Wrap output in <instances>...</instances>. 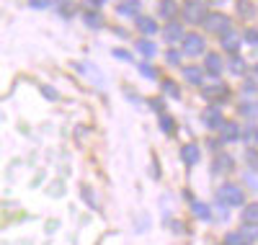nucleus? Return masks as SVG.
I'll list each match as a JSON object with an SVG mask.
<instances>
[{
    "label": "nucleus",
    "mask_w": 258,
    "mask_h": 245,
    "mask_svg": "<svg viewBox=\"0 0 258 245\" xmlns=\"http://www.w3.org/2000/svg\"><path fill=\"white\" fill-rule=\"evenodd\" d=\"M235 8H238V16H243V18H253V13H255V6L250 0H238Z\"/></svg>",
    "instance_id": "a211bd4d"
},
{
    "label": "nucleus",
    "mask_w": 258,
    "mask_h": 245,
    "mask_svg": "<svg viewBox=\"0 0 258 245\" xmlns=\"http://www.w3.org/2000/svg\"><path fill=\"white\" fill-rule=\"evenodd\" d=\"M165 59H168L170 65H178V62H181V52H176V49H168Z\"/></svg>",
    "instance_id": "c756f323"
},
{
    "label": "nucleus",
    "mask_w": 258,
    "mask_h": 245,
    "mask_svg": "<svg viewBox=\"0 0 258 245\" xmlns=\"http://www.w3.org/2000/svg\"><path fill=\"white\" fill-rule=\"evenodd\" d=\"M191 209H194V214H197L199 219H209V209H207V204L194 202V204H191Z\"/></svg>",
    "instance_id": "393cba45"
},
{
    "label": "nucleus",
    "mask_w": 258,
    "mask_h": 245,
    "mask_svg": "<svg viewBox=\"0 0 258 245\" xmlns=\"http://www.w3.org/2000/svg\"><path fill=\"white\" fill-rule=\"evenodd\" d=\"M183 78H186L191 85H202V83H204V73H202L199 68H186V70H183Z\"/></svg>",
    "instance_id": "dca6fc26"
},
{
    "label": "nucleus",
    "mask_w": 258,
    "mask_h": 245,
    "mask_svg": "<svg viewBox=\"0 0 258 245\" xmlns=\"http://www.w3.org/2000/svg\"><path fill=\"white\" fill-rule=\"evenodd\" d=\"M220 137H222V142H235L240 137V127L235 121H222L220 124Z\"/></svg>",
    "instance_id": "6e6552de"
},
{
    "label": "nucleus",
    "mask_w": 258,
    "mask_h": 245,
    "mask_svg": "<svg viewBox=\"0 0 258 245\" xmlns=\"http://www.w3.org/2000/svg\"><path fill=\"white\" fill-rule=\"evenodd\" d=\"M150 106H153V111L163 114V98H153V101H150Z\"/></svg>",
    "instance_id": "72a5a7b5"
},
{
    "label": "nucleus",
    "mask_w": 258,
    "mask_h": 245,
    "mask_svg": "<svg viewBox=\"0 0 258 245\" xmlns=\"http://www.w3.org/2000/svg\"><path fill=\"white\" fill-rule=\"evenodd\" d=\"M29 6H31V8H47L49 0H29Z\"/></svg>",
    "instance_id": "f704fd0d"
},
{
    "label": "nucleus",
    "mask_w": 258,
    "mask_h": 245,
    "mask_svg": "<svg viewBox=\"0 0 258 245\" xmlns=\"http://www.w3.org/2000/svg\"><path fill=\"white\" fill-rule=\"evenodd\" d=\"M202 24L207 26V31H212V34H220V36H222L225 31H230L232 21H230L225 13H207Z\"/></svg>",
    "instance_id": "f03ea898"
},
{
    "label": "nucleus",
    "mask_w": 258,
    "mask_h": 245,
    "mask_svg": "<svg viewBox=\"0 0 258 245\" xmlns=\"http://www.w3.org/2000/svg\"><path fill=\"white\" fill-rule=\"evenodd\" d=\"M255 75H258V65H255Z\"/></svg>",
    "instance_id": "58836bf2"
},
{
    "label": "nucleus",
    "mask_w": 258,
    "mask_h": 245,
    "mask_svg": "<svg viewBox=\"0 0 258 245\" xmlns=\"http://www.w3.org/2000/svg\"><path fill=\"white\" fill-rule=\"evenodd\" d=\"M258 111V106H240V114H245V116H253Z\"/></svg>",
    "instance_id": "c9c22d12"
},
{
    "label": "nucleus",
    "mask_w": 258,
    "mask_h": 245,
    "mask_svg": "<svg viewBox=\"0 0 258 245\" xmlns=\"http://www.w3.org/2000/svg\"><path fill=\"white\" fill-rule=\"evenodd\" d=\"M202 121H204V127H209V129H220V124H222L225 119H222V111H220L217 106H209V108H204Z\"/></svg>",
    "instance_id": "0eeeda50"
},
{
    "label": "nucleus",
    "mask_w": 258,
    "mask_h": 245,
    "mask_svg": "<svg viewBox=\"0 0 258 245\" xmlns=\"http://www.w3.org/2000/svg\"><path fill=\"white\" fill-rule=\"evenodd\" d=\"M160 129H163V132H168V135H173V132H176V121L170 119V116H165V114H163V116H160Z\"/></svg>",
    "instance_id": "a878e982"
},
{
    "label": "nucleus",
    "mask_w": 258,
    "mask_h": 245,
    "mask_svg": "<svg viewBox=\"0 0 258 245\" xmlns=\"http://www.w3.org/2000/svg\"><path fill=\"white\" fill-rule=\"evenodd\" d=\"M181 158L186 165H197L199 163V147L197 145H183L181 147Z\"/></svg>",
    "instance_id": "f8f14e48"
},
{
    "label": "nucleus",
    "mask_w": 258,
    "mask_h": 245,
    "mask_svg": "<svg viewBox=\"0 0 258 245\" xmlns=\"http://www.w3.org/2000/svg\"><path fill=\"white\" fill-rule=\"evenodd\" d=\"M243 222H258V204H245L243 207Z\"/></svg>",
    "instance_id": "aec40b11"
},
{
    "label": "nucleus",
    "mask_w": 258,
    "mask_h": 245,
    "mask_svg": "<svg viewBox=\"0 0 258 245\" xmlns=\"http://www.w3.org/2000/svg\"><path fill=\"white\" fill-rule=\"evenodd\" d=\"M240 235H243V240H245L248 245L255 242V240H258V222H243Z\"/></svg>",
    "instance_id": "ddd939ff"
},
{
    "label": "nucleus",
    "mask_w": 258,
    "mask_h": 245,
    "mask_svg": "<svg viewBox=\"0 0 258 245\" xmlns=\"http://www.w3.org/2000/svg\"><path fill=\"white\" fill-rule=\"evenodd\" d=\"M204 70L212 75V78H217L220 73H222V57L220 54H207V62H204Z\"/></svg>",
    "instance_id": "9b49d317"
},
{
    "label": "nucleus",
    "mask_w": 258,
    "mask_h": 245,
    "mask_svg": "<svg viewBox=\"0 0 258 245\" xmlns=\"http://www.w3.org/2000/svg\"><path fill=\"white\" fill-rule=\"evenodd\" d=\"M217 202L225 204V207H240L245 202V194L238 183H225L217 189Z\"/></svg>",
    "instance_id": "f257e3e1"
},
{
    "label": "nucleus",
    "mask_w": 258,
    "mask_h": 245,
    "mask_svg": "<svg viewBox=\"0 0 258 245\" xmlns=\"http://www.w3.org/2000/svg\"><path fill=\"white\" fill-rule=\"evenodd\" d=\"M212 170H214V173H220V175H227V173H232V170H235V160H232V155H225V152H220L217 158H214V165H212Z\"/></svg>",
    "instance_id": "423d86ee"
},
{
    "label": "nucleus",
    "mask_w": 258,
    "mask_h": 245,
    "mask_svg": "<svg viewBox=\"0 0 258 245\" xmlns=\"http://www.w3.org/2000/svg\"><path fill=\"white\" fill-rule=\"evenodd\" d=\"M140 73L145 78H158V70L153 68V65H147V62H140Z\"/></svg>",
    "instance_id": "cd10ccee"
},
{
    "label": "nucleus",
    "mask_w": 258,
    "mask_h": 245,
    "mask_svg": "<svg viewBox=\"0 0 258 245\" xmlns=\"http://www.w3.org/2000/svg\"><path fill=\"white\" fill-rule=\"evenodd\" d=\"M163 91H165V96H170V98H178V96H181V88H178L173 80H163Z\"/></svg>",
    "instance_id": "4be33fe9"
},
{
    "label": "nucleus",
    "mask_w": 258,
    "mask_h": 245,
    "mask_svg": "<svg viewBox=\"0 0 258 245\" xmlns=\"http://www.w3.org/2000/svg\"><path fill=\"white\" fill-rule=\"evenodd\" d=\"M57 8H59V13H62V16H70V13H73V8H70L68 0H57Z\"/></svg>",
    "instance_id": "7c9ffc66"
},
{
    "label": "nucleus",
    "mask_w": 258,
    "mask_h": 245,
    "mask_svg": "<svg viewBox=\"0 0 258 245\" xmlns=\"http://www.w3.org/2000/svg\"><path fill=\"white\" fill-rule=\"evenodd\" d=\"M41 93H44L49 101H54V98H57V91H54V88H49V85H44V88H41Z\"/></svg>",
    "instance_id": "473e14b6"
},
{
    "label": "nucleus",
    "mask_w": 258,
    "mask_h": 245,
    "mask_svg": "<svg viewBox=\"0 0 258 245\" xmlns=\"http://www.w3.org/2000/svg\"><path fill=\"white\" fill-rule=\"evenodd\" d=\"M214 3H225V0H214Z\"/></svg>",
    "instance_id": "4c0bfd02"
},
{
    "label": "nucleus",
    "mask_w": 258,
    "mask_h": 245,
    "mask_svg": "<svg viewBox=\"0 0 258 245\" xmlns=\"http://www.w3.org/2000/svg\"><path fill=\"white\" fill-rule=\"evenodd\" d=\"M240 137L245 140V145L255 147V145H258V127H255V124H248V127L240 132Z\"/></svg>",
    "instance_id": "2eb2a0df"
},
{
    "label": "nucleus",
    "mask_w": 258,
    "mask_h": 245,
    "mask_svg": "<svg viewBox=\"0 0 258 245\" xmlns=\"http://www.w3.org/2000/svg\"><path fill=\"white\" fill-rule=\"evenodd\" d=\"M114 57H116V59H124V62L132 59V54H129L126 49H114Z\"/></svg>",
    "instance_id": "2f4dec72"
},
{
    "label": "nucleus",
    "mask_w": 258,
    "mask_h": 245,
    "mask_svg": "<svg viewBox=\"0 0 258 245\" xmlns=\"http://www.w3.org/2000/svg\"><path fill=\"white\" fill-rule=\"evenodd\" d=\"M137 49H140L145 57H155V52H158V49H155V44H153V41H147V39L137 41Z\"/></svg>",
    "instance_id": "412c9836"
},
{
    "label": "nucleus",
    "mask_w": 258,
    "mask_h": 245,
    "mask_svg": "<svg viewBox=\"0 0 258 245\" xmlns=\"http://www.w3.org/2000/svg\"><path fill=\"white\" fill-rule=\"evenodd\" d=\"M85 24H88L91 29H101L103 26V18H101V13H85Z\"/></svg>",
    "instance_id": "5701e85b"
},
{
    "label": "nucleus",
    "mask_w": 258,
    "mask_h": 245,
    "mask_svg": "<svg viewBox=\"0 0 258 245\" xmlns=\"http://www.w3.org/2000/svg\"><path fill=\"white\" fill-rule=\"evenodd\" d=\"M183 52H186V54H191V57L204 54V39H202V36H197V34L183 36Z\"/></svg>",
    "instance_id": "39448f33"
},
{
    "label": "nucleus",
    "mask_w": 258,
    "mask_h": 245,
    "mask_svg": "<svg viewBox=\"0 0 258 245\" xmlns=\"http://www.w3.org/2000/svg\"><path fill=\"white\" fill-rule=\"evenodd\" d=\"M204 16H207L204 0H186L183 3V18L188 21V24H202Z\"/></svg>",
    "instance_id": "20e7f679"
},
{
    "label": "nucleus",
    "mask_w": 258,
    "mask_h": 245,
    "mask_svg": "<svg viewBox=\"0 0 258 245\" xmlns=\"http://www.w3.org/2000/svg\"><path fill=\"white\" fill-rule=\"evenodd\" d=\"M119 13H124V16L140 13V0H124V3H119Z\"/></svg>",
    "instance_id": "6ab92c4d"
},
{
    "label": "nucleus",
    "mask_w": 258,
    "mask_h": 245,
    "mask_svg": "<svg viewBox=\"0 0 258 245\" xmlns=\"http://www.w3.org/2000/svg\"><path fill=\"white\" fill-rule=\"evenodd\" d=\"M225 245H248V242L243 240L240 232H230V235H225Z\"/></svg>",
    "instance_id": "bb28decb"
},
{
    "label": "nucleus",
    "mask_w": 258,
    "mask_h": 245,
    "mask_svg": "<svg viewBox=\"0 0 258 245\" xmlns=\"http://www.w3.org/2000/svg\"><path fill=\"white\" fill-rule=\"evenodd\" d=\"M243 39H245L248 44H253V47H258V29H248Z\"/></svg>",
    "instance_id": "c85d7f7f"
},
{
    "label": "nucleus",
    "mask_w": 258,
    "mask_h": 245,
    "mask_svg": "<svg viewBox=\"0 0 258 245\" xmlns=\"http://www.w3.org/2000/svg\"><path fill=\"white\" fill-rule=\"evenodd\" d=\"M176 0H163L160 3V16L163 18H170V21H176Z\"/></svg>",
    "instance_id": "f3484780"
},
{
    "label": "nucleus",
    "mask_w": 258,
    "mask_h": 245,
    "mask_svg": "<svg viewBox=\"0 0 258 245\" xmlns=\"http://www.w3.org/2000/svg\"><path fill=\"white\" fill-rule=\"evenodd\" d=\"M220 44H222V49H225V52L238 54V49H240V36H238V34H232V31H225Z\"/></svg>",
    "instance_id": "1a4fd4ad"
},
{
    "label": "nucleus",
    "mask_w": 258,
    "mask_h": 245,
    "mask_svg": "<svg viewBox=\"0 0 258 245\" xmlns=\"http://www.w3.org/2000/svg\"><path fill=\"white\" fill-rule=\"evenodd\" d=\"M202 96H204L207 101H212V103H220V101H225V98L230 96V88H227L225 83H220V80L202 83Z\"/></svg>",
    "instance_id": "7ed1b4c3"
},
{
    "label": "nucleus",
    "mask_w": 258,
    "mask_h": 245,
    "mask_svg": "<svg viewBox=\"0 0 258 245\" xmlns=\"http://www.w3.org/2000/svg\"><path fill=\"white\" fill-rule=\"evenodd\" d=\"M163 36H165V41H181L183 39V26L178 24V21H170V24L165 26V31H163Z\"/></svg>",
    "instance_id": "9d476101"
},
{
    "label": "nucleus",
    "mask_w": 258,
    "mask_h": 245,
    "mask_svg": "<svg viewBox=\"0 0 258 245\" xmlns=\"http://www.w3.org/2000/svg\"><path fill=\"white\" fill-rule=\"evenodd\" d=\"M137 29H140L142 34H155V31H158V21H155V18H147V16H140V18H137Z\"/></svg>",
    "instance_id": "4468645a"
},
{
    "label": "nucleus",
    "mask_w": 258,
    "mask_h": 245,
    "mask_svg": "<svg viewBox=\"0 0 258 245\" xmlns=\"http://www.w3.org/2000/svg\"><path fill=\"white\" fill-rule=\"evenodd\" d=\"M85 6H88V8H98L101 0H85Z\"/></svg>",
    "instance_id": "e433bc0d"
},
{
    "label": "nucleus",
    "mask_w": 258,
    "mask_h": 245,
    "mask_svg": "<svg viewBox=\"0 0 258 245\" xmlns=\"http://www.w3.org/2000/svg\"><path fill=\"white\" fill-rule=\"evenodd\" d=\"M230 70H232L235 75H245V70H248V68H245V62H243L240 57H232V62H230Z\"/></svg>",
    "instance_id": "b1692460"
}]
</instances>
